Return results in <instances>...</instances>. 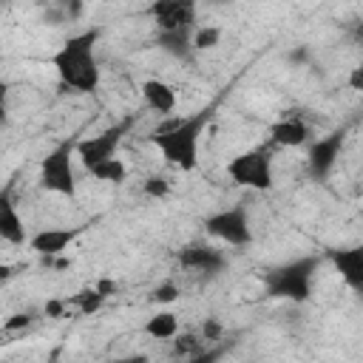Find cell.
I'll return each mask as SVG.
<instances>
[{
  "label": "cell",
  "instance_id": "7a4b0ae2",
  "mask_svg": "<svg viewBox=\"0 0 363 363\" xmlns=\"http://www.w3.org/2000/svg\"><path fill=\"white\" fill-rule=\"evenodd\" d=\"M210 119H213V105H207L162 130H153L147 136V142L159 150L164 164H170L182 173H193L199 167V147H201V136H204Z\"/></svg>",
  "mask_w": 363,
  "mask_h": 363
},
{
  "label": "cell",
  "instance_id": "44dd1931",
  "mask_svg": "<svg viewBox=\"0 0 363 363\" xmlns=\"http://www.w3.org/2000/svg\"><path fill=\"white\" fill-rule=\"evenodd\" d=\"M142 193L147 199H167L170 196V182L162 176V173H150L145 182H142Z\"/></svg>",
  "mask_w": 363,
  "mask_h": 363
},
{
  "label": "cell",
  "instance_id": "3957f363",
  "mask_svg": "<svg viewBox=\"0 0 363 363\" xmlns=\"http://www.w3.org/2000/svg\"><path fill=\"white\" fill-rule=\"evenodd\" d=\"M320 255H298L292 261H284L278 267H269L261 281H264V295L272 301H292L303 303L312 295L315 272L320 267Z\"/></svg>",
  "mask_w": 363,
  "mask_h": 363
},
{
  "label": "cell",
  "instance_id": "603a6c76",
  "mask_svg": "<svg viewBox=\"0 0 363 363\" xmlns=\"http://www.w3.org/2000/svg\"><path fill=\"white\" fill-rule=\"evenodd\" d=\"M34 323V318L28 315V312H14V315H9L6 320H3V332H20V329H28Z\"/></svg>",
  "mask_w": 363,
  "mask_h": 363
},
{
  "label": "cell",
  "instance_id": "cb8c5ba5",
  "mask_svg": "<svg viewBox=\"0 0 363 363\" xmlns=\"http://www.w3.org/2000/svg\"><path fill=\"white\" fill-rule=\"evenodd\" d=\"M221 352H224V346H207V349L196 352L193 357H187V363H218Z\"/></svg>",
  "mask_w": 363,
  "mask_h": 363
},
{
  "label": "cell",
  "instance_id": "30bf717a",
  "mask_svg": "<svg viewBox=\"0 0 363 363\" xmlns=\"http://www.w3.org/2000/svg\"><path fill=\"white\" fill-rule=\"evenodd\" d=\"M176 258H179L182 269H187V272H193V275H204V278L221 275V272L227 269V264H230L227 255H224L218 247L204 244V241H190V244H184Z\"/></svg>",
  "mask_w": 363,
  "mask_h": 363
},
{
  "label": "cell",
  "instance_id": "7c38bea8",
  "mask_svg": "<svg viewBox=\"0 0 363 363\" xmlns=\"http://www.w3.org/2000/svg\"><path fill=\"white\" fill-rule=\"evenodd\" d=\"M323 258L335 267V272H340L343 284L352 292L363 289V247L360 244H354V247H332V250H326Z\"/></svg>",
  "mask_w": 363,
  "mask_h": 363
},
{
  "label": "cell",
  "instance_id": "7402d4cb",
  "mask_svg": "<svg viewBox=\"0 0 363 363\" xmlns=\"http://www.w3.org/2000/svg\"><path fill=\"white\" fill-rule=\"evenodd\" d=\"M179 295H182V289H179L176 281H162L159 286H153L150 301H153V303H173Z\"/></svg>",
  "mask_w": 363,
  "mask_h": 363
},
{
  "label": "cell",
  "instance_id": "4fadbf2b",
  "mask_svg": "<svg viewBox=\"0 0 363 363\" xmlns=\"http://www.w3.org/2000/svg\"><path fill=\"white\" fill-rule=\"evenodd\" d=\"M0 241H6L11 247L28 244V230H26V221L17 210L14 196H11V184H6L0 190Z\"/></svg>",
  "mask_w": 363,
  "mask_h": 363
},
{
  "label": "cell",
  "instance_id": "52a82bcc",
  "mask_svg": "<svg viewBox=\"0 0 363 363\" xmlns=\"http://www.w3.org/2000/svg\"><path fill=\"white\" fill-rule=\"evenodd\" d=\"M130 125H133V116H130V119H122V122H116V125H111V128H105V130H99L96 136L77 139L74 156L85 164V170H91V167H96V164L113 159L116 150H119V145H122V139L128 136Z\"/></svg>",
  "mask_w": 363,
  "mask_h": 363
},
{
  "label": "cell",
  "instance_id": "d6986e66",
  "mask_svg": "<svg viewBox=\"0 0 363 363\" xmlns=\"http://www.w3.org/2000/svg\"><path fill=\"white\" fill-rule=\"evenodd\" d=\"M65 303H68V306H74L79 315H91V312H96V309L105 303V295H102L96 286H91V289H82V292H77V295L65 298Z\"/></svg>",
  "mask_w": 363,
  "mask_h": 363
},
{
  "label": "cell",
  "instance_id": "5bb4252c",
  "mask_svg": "<svg viewBox=\"0 0 363 363\" xmlns=\"http://www.w3.org/2000/svg\"><path fill=\"white\" fill-rule=\"evenodd\" d=\"M269 139L278 147H303L312 139V128L298 113L295 116L292 113H284L281 119H275L269 125Z\"/></svg>",
  "mask_w": 363,
  "mask_h": 363
},
{
  "label": "cell",
  "instance_id": "8992f818",
  "mask_svg": "<svg viewBox=\"0 0 363 363\" xmlns=\"http://www.w3.org/2000/svg\"><path fill=\"white\" fill-rule=\"evenodd\" d=\"M204 233L224 241L227 247H247L252 244V224H250V210L244 201L216 210L204 218Z\"/></svg>",
  "mask_w": 363,
  "mask_h": 363
},
{
  "label": "cell",
  "instance_id": "d4e9b609",
  "mask_svg": "<svg viewBox=\"0 0 363 363\" xmlns=\"http://www.w3.org/2000/svg\"><path fill=\"white\" fill-rule=\"evenodd\" d=\"M96 363H150L147 354H125V357H108V360H96Z\"/></svg>",
  "mask_w": 363,
  "mask_h": 363
},
{
  "label": "cell",
  "instance_id": "2e32d148",
  "mask_svg": "<svg viewBox=\"0 0 363 363\" xmlns=\"http://www.w3.org/2000/svg\"><path fill=\"white\" fill-rule=\"evenodd\" d=\"M142 332L150 340H173L179 335V315H173V312H153L142 323Z\"/></svg>",
  "mask_w": 363,
  "mask_h": 363
},
{
  "label": "cell",
  "instance_id": "484cf974",
  "mask_svg": "<svg viewBox=\"0 0 363 363\" xmlns=\"http://www.w3.org/2000/svg\"><path fill=\"white\" fill-rule=\"evenodd\" d=\"M349 88H352V91H363V68H360V65L352 68V74H349Z\"/></svg>",
  "mask_w": 363,
  "mask_h": 363
},
{
  "label": "cell",
  "instance_id": "8fae6325",
  "mask_svg": "<svg viewBox=\"0 0 363 363\" xmlns=\"http://www.w3.org/2000/svg\"><path fill=\"white\" fill-rule=\"evenodd\" d=\"M88 230V224H74V227H43L40 233L28 235V247L43 255V258H51V255H60L65 252L82 233Z\"/></svg>",
  "mask_w": 363,
  "mask_h": 363
},
{
  "label": "cell",
  "instance_id": "83f0119b",
  "mask_svg": "<svg viewBox=\"0 0 363 363\" xmlns=\"http://www.w3.org/2000/svg\"><path fill=\"white\" fill-rule=\"evenodd\" d=\"M45 363H51V360H45Z\"/></svg>",
  "mask_w": 363,
  "mask_h": 363
},
{
  "label": "cell",
  "instance_id": "277c9868",
  "mask_svg": "<svg viewBox=\"0 0 363 363\" xmlns=\"http://www.w3.org/2000/svg\"><path fill=\"white\" fill-rule=\"evenodd\" d=\"M224 173L235 187H247V190H255V193H269L272 184H275L272 153L267 147H252V150L235 153L224 164Z\"/></svg>",
  "mask_w": 363,
  "mask_h": 363
},
{
  "label": "cell",
  "instance_id": "e0dca14e",
  "mask_svg": "<svg viewBox=\"0 0 363 363\" xmlns=\"http://www.w3.org/2000/svg\"><path fill=\"white\" fill-rule=\"evenodd\" d=\"M156 45L176 57V60H190L193 54V34H156Z\"/></svg>",
  "mask_w": 363,
  "mask_h": 363
},
{
  "label": "cell",
  "instance_id": "9a60e30c",
  "mask_svg": "<svg viewBox=\"0 0 363 363\" xmlns=\"http://www.w3.org/2000/svg\"><path fill=\"white\" fill-rule=\"evenodd\" d=\"M142 102L153 111V113H159V116H164V113H173L176 111V88L170 85V82H164V79H145L142 82Z\"/></svg>",
  "mask_w": 363,
  "mask_h": 363
},
{
  "label": "cell",
  "instance_id": "ac0fdd59",
  "mask_svg": "<svg viewBox=\"0 0 363 363\" xmlns=\"http://www.w3.org/2000/svg\"><path fill=\"white\" fill-rule=\"evenodd\" d=\"M88 173H91L96 182H105V184H122V182L128 179V167H125V162H122L119 156H113V159H108V162L91 167Z\"/></svg>",
  "mask_w": 363,
  "mask_h": 363
},
{
  "label": "cell",
  "instance_id": "9c48e42d",
  "mask_svg": "<svg viewBox=\"0 0 363 363\" xmlns=\"http://www.w3.org/2000/svg\"><path fill=\"white\" fill-rule=\"evenodd\" d=\"M343 142H346V128H335L329 136H320L309 145V153H306V170L315 182H326L329 173L335 170L337 159H340V150H343Z\"/></svg>",
  "mask_w": 363,
  "mask_h": 363
},
{
  "label": "cell",
  "instance_id": "5b68a950",
  "mask_svg": "<svg viewBox=\"0 0 363 363\" xmlns=\"http://www.w3.org/2000/svg\"><path fill=\"white\" fill-rule=\"evenodd\" d=\"M74 147L77 139H65L51 147L40 162V187L65 199L77 196V176H74Z\"/></svg>",
  "mask_w": 363,
  "mask_h": 363
},
{
  "label": "cell",
  "instance_id": "ba28073f",
  "mask_svg": "<svg viewBox=\"0 0 363 363\" xmlns=\"http://www.w3.org/2000/svg\"><path fill=\"white\" fill-rule=\"evenodd\" d=\"M199 6L193 0H156L147 6V17L156 34H193Z\"/></svg>",
  "mask_w": 363,
  "mask_h": 363
},
{
  "label": "cell",
  "instance_id": "6da1fadb",
  "mask_svg": "<svg viewBox=\"0 0 363 363\" xmlns=\"http://www.w3.org/2000/svg\"><path fill=\"white\" fill-rule=\"evenodd\" d=\"M99 28H85L79 34H71L54 54L51 65L60 77V82L77 94H94L99 88L102 71L96 62V43H99Z\"/></svg>",
  "mask_w": 363,
  "mask_h": 363
},
{
  "label": "cell",
  "instance_id": "ffe728a7",
  "mask_svg": "<svg viewBox=\"0 0 363 363\" xmlns=\"http://www.w3.org/2000/svg\"><path fill=\"white\" fill-rule=\"evenodd\" d=\"M218 43H221V28L218 26H196V31H193V51L216 48Z\"/></svg>",
  "mask_w": 363,
  "mask_h": 363
},
{
  "label": "cell",
  "instance_id": "4316f807",
  "mask_svg": "<svg viewBox=\"0 0 363 363\" xmlns=\"http://www.w3.org/2000/svg\"><path fill=\"white\" fill-rule=\"evenodd\" d=\"M9 119V105H6V85H0V125Z\"/></svg>",
  "mask_w": 363,
  "mask_h": 363
}]
</instances>
